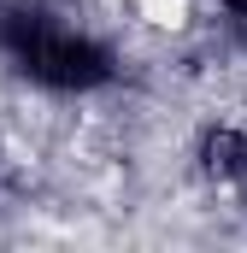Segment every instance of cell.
<instances>
[{"label":"cell","mask_w":247,"mask_h":253,"mask_svg":"<svg viewBox=\"0 0 247 253\" xmlns=\"http://www.w3.org/2000/svg\"><path fill=\"white\" fill-rule=\"evenodd\" d=\"M0 47L30 83H41L53 94H88V88H106L118 77L112 47L47 6H6L0 12Z\"/></svg>","instance_id":"cell-1"},{"label":"cell","mask_w":247,"mask_h":253,"mask_svg":"<svg viewBox=\"0 0 247 253\" xmlns=\"http://www.w3.org/2000/svg\"><path fill=\"white\" fill-rule=\"evenodd\" d=\"M224 24H230V36L247 47V0H224Z\"/></svg>","instance_id":"cell-2"}]
</instances>
